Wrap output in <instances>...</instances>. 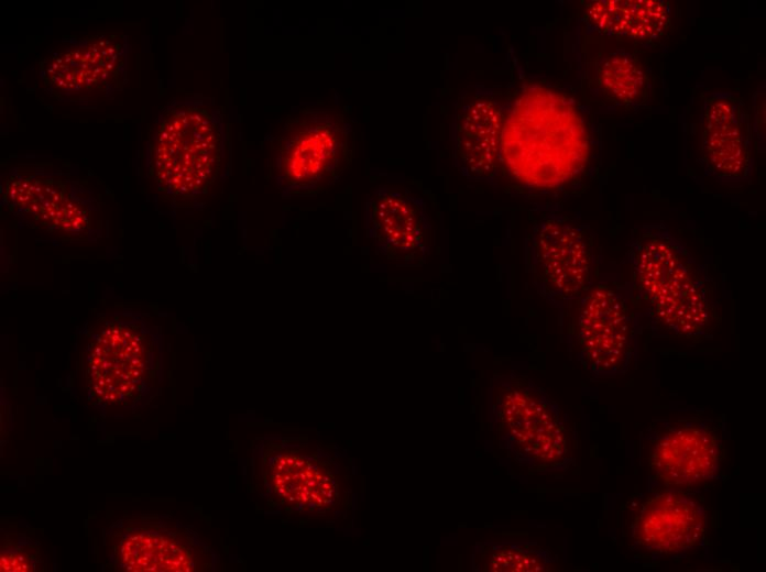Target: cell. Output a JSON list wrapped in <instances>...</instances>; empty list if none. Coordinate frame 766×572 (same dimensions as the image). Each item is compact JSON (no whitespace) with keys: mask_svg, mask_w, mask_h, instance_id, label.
I'll list each match as a JSON object with an SVG mask.
<instances>
[{"mask_svg":"<svg viewBox=\"0 0 766 572\" xmlns=\"http://www.w3.org/2000/svg\"><path fill=\"white\" fill-rule=\"evenodd\" d=\"M504 119L503 105L489 92H477L456 110L452 160L462 176L486 182L496 177Z\"/></svg>","mask_w":766,"mask_h":572,"instance_id":"cell-11","label":"cell"},{"mask_svg":"<svg viewBox=\"0 0 766 572\" xmlns=\"http://www.w3.org/2000/svg\"><path fill=\"white\" fill-rule=\"evenodd\" d=\"M707 514L692 497L667 488L644 501L631 526L632 548L652 559L681 556L696 548Z\"/></svg>","mask_w":766,"mask_h":572,"instance_id":"cell-10","label":"cell"},{"mask_svg":"<svg viewBox=\"0 0 766 572\" xmlns=\"http://www.w3.org/2000/svg\"><path fill=\"white\" fill-rule=\"evenodd\" d=\"M351 124L331 109L287 116L270 140L269 174L284 197L316 196L335 184L352 157Z\"/></svg>","mask_w":766,"mask_h":572,"instance_id":"cell-2","label":"cell"},{"mask_svg":"<svg viewBox=\"0 0 766 572\" xmlns=\"http://www.w3.org/2000/svg\"><path fill=\"white\" fill-rule=\"evenodd\" d=\"M764 90L760 94V91H757L755 95V114H754V124L752 125L753 130V136L755 135L756 139L758 140L757 145H763L765 144V97H763Z\"/></svg>","mask_w":766,"mask_h":572,"instance_id":"cell-15","label":"cell"},{"mask_svg":"<svg viewBox=\"0 0 766 572\" xmlns=\"http://www.w3.org/2000/svg\"><path fill=\"white\" fill-rule=\"evenodd\" d=\"M43 184V187L41 183H39V186L33 184L29 189L12 187L21 190L22 195L12 196L11 199L18 200L19 204L17 206L22 207L34 218L41 217L43 224L54 226L67 231H76L83 228L87 218L84 207L75 204L66 196L65 188L61 186V183H58L57 188L54 187V182H51L48 186H46V183Z\"/></svg>","mask_w":766,"mask_h":572,"instance_id":"cell-14","label":"cell"},{"mask_svg":"<svg viewBox=\"0 0 766 572\" xmlns=\"http://www.w3.org/2000/svg\"><path fill=\"white\" fill-rule=\"evenodd\" d=\"M493 394L494 407L524 462L536 468L567 462V436L559 407L541 387L526 376L511 375L494 385Z\"/></svg>","mask_w":766,"mask_h":572,"instance_id":"cell-7","label":"cell"},{"mask_svg":"<svg viewBox=\"0 0 766 572\" xmlns=\"http://www.w3.org/2000/svg\"><path fill=\"white\" fill-rule=\"evenodd\" d=\"M366 235L377 254L401 265L425 261L433 242V224L425 201L407 189L381 186L368 195Z\"/></svg>","mask_w":766,"mask_h":572,"instance_id":"cell-8","label":"cell"},{"mask_svg":"<svg viewBox=\"0 0 766 572\" xmlns=\"http://www.w3.org/2000/svg\"><path fill=\"white\" fill-rule=\"evenodd\" d=\"M626 262L643 321L660 336L699 339L714 321L711 278L663 223L632 230Z\"/></svg>","mask_w":766,"mask_h":572,"instance_id":"cell-1","label":"cell"},{"mask_svg":"<svg viewBox=\"0 0 766 572\" xmlns=\"http://www.w3.org/2000/svg\"><path fill=\"white\" fill-rule=\"evenodd\" d=\"M595 82L610 101L632 107L646 92L647 77L634 55L624 48H616L598 63Z\"/></svg>","mask_w":766,"mask_h":572,"instance_id":"cell-13","label":"cell"},{"mask_svg":"<svg viewBox=\"0 0 766 572\" xmlns=\"http://www.w3.org/2000/svg\"><path fill=\"white\" fill-rule=\"evenodd\" d=\"M645 440L649 475L658 485L693 486L719 475L723 442L712 419L654 420L646 429Z\"/></svg>","mask_w":766,"mask_h":572,"instance_id":"cell-6","label":"cell"},{"mask_svg":"<svg viewBox=\"0 0 766 572\" xmlns=\"http://www.w3.org/2000/svg\"><path fill=\"white\" fill-rule=\"evenodd\" d=\"M15 564H17V561H15V560H12V561H11V565L14 566Z\"/></svg>","mask_w":766,"mask_h":572,"instance_id":"cell-17","label":"cell"},{"mask_svg":"<svg viewBox=\"0 0 766 572\" xmlns=\"http://www.w3.org/2000/svg\"><path fill=\"white\" fill-rule=\"evenodd\" d=\"M529 273L538 294L563 312L597 280L593 238L583 224L563 215L547 213L533 226Z\"/></svg>","mask_w":766,"mask_h":572,"instance_id":"cell-4","label":"cell"},{"mask_svg":"<svg viewBox=\"0 0 766 572\" xmlns=\"http://www.w3.org/2000/svg\"><path fill=\"white\" fill-rule=\"evenodd\" d=\"M705 172L723 183H742L752 176L753 130L743 101L732 92L711 94L700 116Z\"/></svg>","mask_w":766,"mask_h":572,"instance_id":"cell-9","label":"cell"},{"mask_svg":"<svg viewBox=\"0 0 766 572\" xmlns=\"http://www.w3.org/2000/svg\"><path fill=\"white\" fill-rule=\"evenodd\" d=\"M18 560H19L20 562H22V561L24 560V558H23L22 556H20V557L18 558Z\"/></svg>","mask_w":766,"mask_h":572,"instance_id":"cell-16","label":"cell"},{"mask_svg":"<svg viewBox=\"0 0 766 572\" xmlns=\"http://www.w3.org/2000/svg\"><path fill=\"white\" fill-rule=\"evenodd\" d=\"M222 155V133L212 112L199 105L172 109L156 147V178L175 198H197L212 183Z\"/></svg>","mask_w":766,"mask_h":572,"instance_id":"cell-5","label":"cell"},{"mask_svg":"<svg viewBox=\"0 0 766 572\" xmlns=\"http://www.w3.org/2000/svg\"><path fill=\"white\" fill-rule=\"evenodd\" d=\"M670 4L664 0H595L584 6L589 33L655 40L670 24Z\"/></svg>","mask_w":766,"mask_h":572,"instance_id":"cell-12","label":"cell"},{"mask_svg":"<svg viewBox=\"0 0 766 572\" xmlns=\"http://www.w3.org/2000/svg\"><path fill=\"white\" fill-rule=\"evenodd\" d=\"M643 322L631 283L610 270L601 273L578 302L573 329L578 360L595 377L626 373L637 355Z\"/></svg>","mask_w":766,"mask_h":572,"instance_id":"cell-3","label":"cell"}]
</instances>
